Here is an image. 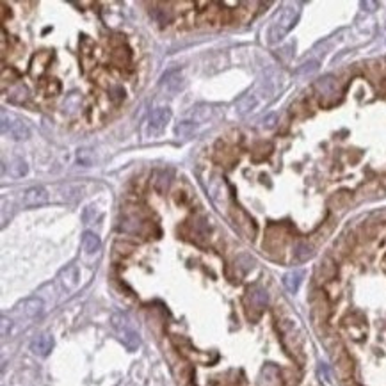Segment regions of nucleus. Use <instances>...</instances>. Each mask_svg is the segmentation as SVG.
Segmentation results:
<instances>
[{
    "mask_svg": "<svg viewBox=\"0 0 386 386\" xmlns=\"http://www.w3.org/2000/svg\"><path fill=\"white\" fill-rule=\"evenodd\" d=\"M329 349H331L333 361H335V369H336V374H338L340 381H342L344 384L351 383L352 376H354V361H352L351 354L347 352V349L344 347V344L340 342L338 338L335 340L333 346H329Z\"/></svg>",
    "mask_w": 386,
    "mask_h": 386,
    "instance_id": "1",
    "label": "nucleus"
},
{
    "mask_svg": "<svg viewBox=\"0 0 386 386\" xmlns=\"http://www.w3.org/2000/svg\"><path fill=\"white\" fill-rule=\"evenodd\" d=\"M295 20H297V9L295 7H285L274 18L271 29H269V41L274 43V41H280L281 37H285V34L294 27Z\"/></svg>",
    "mask_w": 386,
    "mask_h": 386,
    "instance_id": "2",
    "label": "nucleus"
},
{
    "mask_svg": "<svg viewBox=\"0 0 386 386\" xmlns=\"http://www.w3.org/2000/svg\"><path fill=\"white\" fill-rule=\"evenodd\" d=\"M329 313H331V308H329L328 295H326L324 290H317L312 297V317L318 331H320V326L322 328L328 326Z\"/></svg>",
    "mask_w": 386,
    "mask_h": 386,
    "instance_id": "3",
    "label": "nucleus"
},
{
    "mask_svg": "<svg viewBox=\"0 0 386 386\" xmlns=\"http://www.w3.org/2000/svg\"><path fill=\"white\" fill-rule=\"evenodd\" d=\"M2 134H9L14 141H24L29 137V126L16 116H7L6 112L2 114Z\"/></svg>",
    "mask_w": 386,
    "mask_h": 386,
    "instance_id": "4",
    "label": "nucleus"
},
{
    "mask_svg": "<svg viewBox=\"0 0 386 386\" xmlns=\"http://www.w3.org/2000/svg\"><path fill=\"white\" fill-rule=\"evenodd\" d=\"M244 303H246V308L247 312H249V315L254 313V318H258L260 313L265 310V306H267V292L260 287L249 288L244 297Z\"/></svg>",
    "mask_w": 386,
    "mask_h": 386,
    "instance_id": "5",
    "label": "nucleus"
},
{
    "mask_svg": "<svg viewBox=\"0 0 386 386\" xmlns=\"http://www.w3.org/2000/svg\"><path fill=\"white\" fill-rule=\"evenodd\" d=\"M112 320H114V328L119 331L123 342L128 346V349H136V347L139 346V338H137L136 331H134V329L128 326V320H126L125 317H121V315H114Z\"/></svg>",
    "mask_w": 386,
    "mask_h": 386,
    "instance_id": "6",
    "label": "nucleus"
},
{
    "mask_svg": "<svg viewBox=\"0 0 386 386\" xmlns=\"http://www.w3.org/2000/svg\"><path fill=\"white\" fill-rule=\"evenodd\" d=\"M336 271H338V269H336V262L333 260L331 256H324L320 264H318V267H317L318 283H322V285L331 283V281L336 278Z\"/></svg>",
    "mask_w": 386,
    "mask_h": 386,
    "instance_id": "7",
    "label": "nucleus"
},
{
    "mask_svg": "<svg viewBox=\"0 0 386 386\" xmlns=\"http://www.w3.org/2000/svg\"><path fill=\"white\" fill-rule=\"evenodd\" d=\"M160 88L164 89L169 95H176L180 89L183 88V75L180 70H171L167 71L162 77V82H160Z\"/></svg>",
    "mask_w": 386,
    "mask_h": 386,
    "instance_id": "8",
    "label": "nucleus"
},
{
    "mask_svg": "<svg viewBox=\"0 0 386 386\" xmlns=\"http://www.w3.org/2000/svg\"><path fill=\"white\" fill-rule=\"evenodd\" d=\"M48 201V192L45 187H31V189L25 190L24 194V205L25 207H39V205H45Z\"/></svg>",
    "mask_w": 386,
    "mask_h": 386,
    "instance_id": "9",
    "label": "nucleus"
},
{
    "mask_svg": "<svg viewBox=\"0 0 386 386\" xmlns=\"http://www.w3.org/2000/svg\"><path fill=\"white\" fill-rule=\"evenodd\" d=\"M384 187L379 180H372V182L363 183L358 189V200H374V198H381L384 196Z\"/></svg>",
    "mask_w": 386,
    "mask_h": 386,
    "instance_id": "10",
    "label": "nucleus"
},
{
    "mask_svg": "<svg viewBox=\"0 0 386 386\" xmlns=\"http://www.w3.org/2000/svg\"><path fill=\"white\" fill-rule=\"evenodd\" d=\"M171 111L167 107H159L155 109V111H152V114H149V126H152L153 130H157V132H162L164 128L167 126V123L171 121Z\"/></svg>",
    "mask_w": 386,
    "mask_h": 386,
    "instance_id": "11",
    "label": "nucleus"
},
{
    "mask_svg": "<svg viewBox=\"0 0 386 386\" xmlns=\"http://www.w3.org/2000/svg\"><path fill=\"white\" fill-rule=\"evenodd\" d=\"M52 57H54V54H50V52H41V54H36L34 57H32V62H31V75L32 77H41V75L47 71L48 65H50Z\"/></svg>",
    "mask_w": 386,
    "mask_h": 386,
    "instance_id": "12",
    "label": "nucleus"
},
{
    "mask_svg": "<svg viewBox=\"0 0 386 386\" xmlns=\"http://www.w3.org/2000/svg\"><path fill=\"white\" fill-rule=\"evenodd\" d=\"M52 347H54V340H52L50 335H39L31 344L32 352L37 356H47L52 351Z\"/></svg>",
    "mask_w": 386,
    "mask_h": 386,
    "instance_id": "13",
    "label": "nucleus"
},
{
    "mask_svg": "<svg viewBox=\"0 0 386 386\" xmlns=\"http://www.w3.org/2000/svg\"><path fill=\"white\" fill-rule=\"evenodd\" d=\"M315 89L320 96H333L338 95V84L333 77H324L315 84Z\"/></svg>",
    "mask_w": 386,
    "mask_h": 386,
    "instance_id": "14",
    "label": "nucleus"
},
{
    "mask_svg": "<svg viewBox=\"0 0 386 386\" xmlns=\"http://www.w3.org/2000/svg\"><path fill=\"white\" fill-rule=\"evenodd\" d=\"M351 201H352V194L349 190H338V192L333 194L331 200H329V207L335 208V210H344V208L349 207Z\"/></svg>",
    "mask_w": 386,
    "mask_h": 386,
    "instance_id": "15",
    "label": "nucleus"
},
{
    "mask_svg": "<svg viewBox=\"0 0 386 386\" xmlns=\"http://www.w3.org/2000/svg\"><path fill=\"white\" fill-rule=\"evenodd\" d=\"M82 247L91 254L98 253L100 247H102V241H100L98 235L93 233V231H84V235H82Z\"/></svg>",
    "mask_w": 386,
    "mask_h": 386,
    "instance_id": "16",
    "label": "nucleus"
},
{
    "mask_svg": "<svg viewBox=\"0 0 386 386\" xmlns=\"http://www.w3.org/2000/svg\"><path fill=\"white\" fill-rule=\"evenodd\" d=\"M61 278H62V283H65L66 288H75L78 285V280H80V276H78V269L77 267H66L65 271L61 272Z\"/></svg>",
    "mask_w": 386,
    "mask_h": 386,
    "instance_id": "17",
    "label": "nucleus"
},
{
    "mask_svg": "<svg viewBox=\"0 0 386 386\" xmlns=\"http://www.w3.org/2000/svg\"><path fill=\"white\" fill-rule=\"evenodd\" d=\"M27 173H29V166L24 159H14L13 162L9 164V175L13 176V178H24Z\"/></svg>",
    "mask_w": 386,
    "mask_h": 386,
    "instance_id": "18",
    "label": "nucleus"
},
{
    "mask_svg": "<svg viewBox=\"0 0 386 386\" xmlns=\"http://www.w3.org/2000/svg\"><path fill=\"white\" fill-rule=\"evenodd\" d=\"M313 256V247L308 244V242H299L294 249V258L297 262H306Z\"/></svg>",
    "mask_w": 386,
    "mask_h": 386,
    "instance_id": "19",
    "label": "nucleus"
},
{
    "mask_svg": "<svg viewBox=\"0 0 386 386\" xmlns=\"http://www.w3.org/2000/svg\"><path fill=\"white\" fill-rule=\"evenodd\" d=\"M301 280H303V272L301 271H292L283 278V283L290 292H297L299 285H301Z\"/></svg>",
    "mask_w": 386,
    "mask_h": 386,
    "instance_id": "20",
    "label": "nucleus"
},
{
    "mask_svg": "<svg viewBox=\"0 0 386 386\" xmlns=\"http://www.w3.org/2000/svg\"><path fill=\"white\" fill-rule=\"evenodd\" d=\"M254 105H256V98H254V95H246L237 102V112L241 116H244L249 111H253Z\"/></svg>",
    "mask_w": 386,
    "mask_h": 386,
    "instance_id": "21",
    "label": "nucleus"
},
{
    "mask_svg": "<svg viewBox=\"0 0 386 386\" xmlns=\"http://www.w3.org/2000/svg\"><path fill=\"white\" fill-rule=\"evenodd\" d=\"M24 312L27 313L29 317H36L43 312V303L41 299H29V301L24 303Z\"/></svg>",
    "mask_w": 386,
    "mask_h": 386,
    "instance_id": "22",
    "label": "nucleus"
},
{
    "mask_svg": "<svg viewBox=\"0 0 386 386\" xmlns=\"http://www.w3.org/2000/svg\"><path fill=\"white\" fill-rule=\"evenodd\" d=\"M157 175H159L160 178L153 180V185H155V189L159 190V192H164V190L167 189V185H169V180H167L166 176V171H157Z\"/></svg>",
    "mask_w": 386,
    "mask_h": 386,
    "instance_id": "23",
    "label": "nucleus"
},
{
    "mask_svg": "<svg viewBox=\"0 0 386 386\" xmlns=\"http://www.w3.org/2000/svg\"><path fill=\"white\" fill-rule=\"evenodd\" d=\"M194 130V123L192 121H183L180 123L178 126H176V134H178L180 137H187L190 132Z\"/></svg>",
    "mask_w": 386,
    "mask_h": 386,
    "instance_id": "24",
    "label": "nucleus"
},
{
    "mask_svg": "<svg viewBox=\"0 0 386 386\" xmlns=\"http://www.w3.org/2000/svg\"><path fill=\"white\" fill-rule=\"evenodd\" d=\"M331 230H333V223H331V221H329L328 224H324V226H322L320 230H318L317 233L313 235V241H315V242L324 241V239H326V235H329V233H331Z\"/></svg>",
    "mask_w": 386,
    "mask_h": 386,
    "instance_id": "25",
    "label": "nucleus"
},
{
    "mask_svg": "<svg viewBox=\"0 0 386 386\" xmlns=\"http://www.w3.org/2000/svg\"><path fill=\"white\" fill-rule=\"evenodd\" d=\"M276 119H278V116H276V114H271V116H269V118H265L264 125L267 126V128H272V126L276 125Z\"/></svg>",
    "mask_w": 386,
    "mask_h": 386,
    "instance_id": "26",
    "label": "nucleus"
},
{
    "mask_svg": "<svg viewBox=\"0 0 386 386\" xmlns=\"http://www.w3.org/2000/svg\"><path fill=\"white\" fill-rule=\"evenodd\" d=\"M381 269L386 272V253H384V256H383V260H381Z\"/></svg>",
    "mask_w": 386,
    "mask_h": 386,
    "instance_id": "27",
    "label": "nucleus"
},
{
    "mask_svg": "<svg viewBox=\"0 0 386 386\" xmlns=\"http://www.w3.org/2000/svg\"><path fill=\"white\" fill-rule=\"evenodd\" d=\"M344 386H359V384L354 383V381H351V383H347V384H344Z\"/></svg>",
    "mask_w": 386,
    "mask_h": 386,
    "instance_id": "28",
    "label": "nucleus"
},
{
    "mask_svg": "<svg viewBox=\"0 0 386 386\" xmlns=\"http://www.w3.org/2000/svg\"><path fill=\"white\" fill-rule=\"evenodd\" d=\"M381 183H383V187H384V190H386V176H384L383 180H381Z\"/></svg>",
    "mask_w": 386,
    "mask_h": 386,
    "instance_id": "29",
    "label": "nucleus"
}]
</instances>
